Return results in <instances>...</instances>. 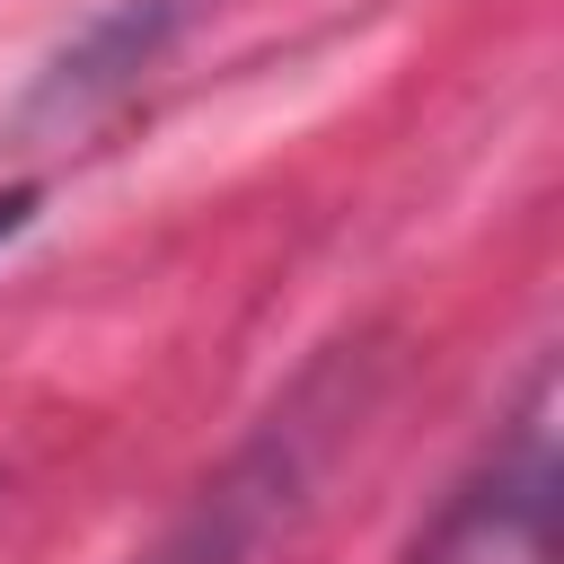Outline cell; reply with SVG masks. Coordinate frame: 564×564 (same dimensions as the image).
<instances>
[{
    "instance_id": "obj_1",
    "label": "cell",
    "mask_w": 564,
    "mask_h": 564,
    "mask_svg": "<svg viewBox=\"0 0 564 564\" xmlns=\"http://www.w3.org/2000/svg\"><path fill=\"white\" fill-rule=\"evenodd\" d=\"M405 564H555V432H546V379L529 414L502 432V449L441 502V520L414 538Z\"/></svg>"
},
{
    "instance_id": "obj_2",
    "label": "cell",
    "mask_w": 564,
    "mask_h": 564,
    "mask_svg": "<svg viewBox=\"0 0 564 564\" xmlns=\"http://www.w3.org/2000/svg\"><path fill=\"white\" fill-rule=\"evenodd\" d=\"M273 494H291V458L264 441V449H247V458L194 502V520L167 529L141 564H247V555H256V529H264V511H273Z\"/></svg>"
},
{
    "instance_id": "obj_3",
    "label": "cell",
    "mask_w": 564,
    "mask_h": 564,
    "mask_svg": "<svg viewBox=\"0 0 564 564\" xmlns=\"http://www.w3.org/2000/svg\"><path fill=\"white\" fill-rule=\"evenodd\" d=\"M26 220H35V185H9V194H0V247H9Z\"/></svg>"
}]
</instances>
